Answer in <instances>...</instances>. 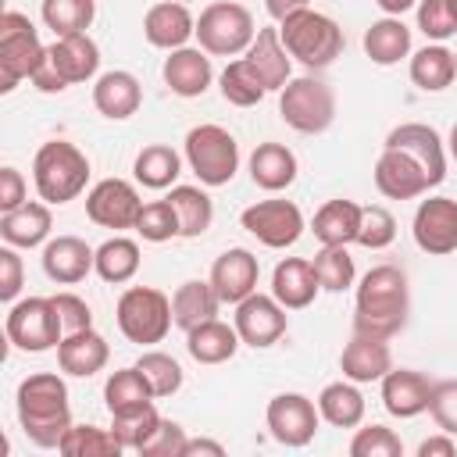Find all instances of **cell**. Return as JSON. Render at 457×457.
Returning <instances> with one entry per match:
<instances>
[{
  "mask_svg": "<svg viewBox=\"0 0 457 457\" xmlns=\"http://www.w3.org/2000/svg\"><path fill=\"white\" fill-rule=\"evenodd\" d=\"M411 314V289L407 275L396 264L371 268L357 286V311H353V332L393 339Z\"/></svg>",
  "mask_w": 457,
  "mask_h": 457,
  "instance_id": "obj_1",
  "label": "cell"
},
{
  "mask_svg": "<svg viewBox=\"0 0 457 457\" xmlns=\"http://www.w3.org/2000/svg\"><path fill=\"white\" fill-rule=\"evenodd\" d=\"M18 421L29 443L54 450L61 446L64 432L71 428V407H68V386L54 371H36L21 378L18 386Z\"/></svg>",
  "mask_w": 457,
  "mask_h": 457,
  "instance_id": "obj_2",
  "label": "cell"
},
{
  "mask_svg": "<svg viewBox=\"0 0 457 457\" xmlns=\"http://www.w3.org/2000/svg\"><path fill=\"white\" fill-rule=\"evenodd\" d=\"M32 182L43 204H68L89 182V157L68 139H50L32 157Z\"/></svg>",
  "mask_w": 457,
  "mask_h": 457,
  "instance_id": "obj_3",
  "label": "cell"
},
{
  "mask_svg": "<svg viewBox=\"0 0 457 457\" xmlns=\"http://www.w3.org/2000/svg\"><path fill=\"white\" fill-rule=\"evenodd\" d=\"M278 36L282 46L289 50V57H296L303 68H328L339 54H343V29L311 7H300L293 14H286L278 21Z\"/></svg>",
  "mask_w": 457,
  "mask_h": 457,
  "instance_id": "obj_4",
  "label": "cell"
},
{
  "mask_svg": "<svg viewBox=\"0 0 457 457\" xmlns=\"http://www.w3.org/2000/svg\"><path fill=\"white\" fill-rule=\"evenodd\" d=\"M118 328L129 343H139V346H150V343H161L168 336V328L175 325L171 318V300L154 289V286H132L118 296Z\"/></svg>",
  "mask_w": 457,
  "mask_h": 457,
  "instance_id": "obj_5",
  "label": "cell"
},
{
  "mask_svg": "<svg viewBox=\"0 0 457 457\" xmlns=\"http://www.w3.org/2000/svg\"><path fill=\"white\" fill-rule=\"evenodd\" d=\"M253 36H257L253 14L236 0H214L196 18L200 50H207L214 57H236V54L250 50Z\"/></svg>",
  "mask_w": 457,
  "mask_h": 457,
  "instance_id": "obj_6",
  "label": "cell"
},
{
  "mask_svg": "<svg viewBox=\"0 0 457 457\" xmlns=\"http://www.w3.org/2000/svg\"><path fill=\"white\" fill-rule=\"evenodd\" d=\"M278 114L289 129H296L303 136H318L336 118V93L328 82H321L314 75L289 79L278 96Z\"/></svg>",
  "mask_w": 457,
  "mask_h": 457,
  "instance_id": "obj_7",
  "label": "cell"
},
{
  "mask_svg": "<svg viewBox=\"0 0 457 457\" xmlns=\"http://www.w3.org/2000/svg\"><path fill=\"white\" fill-rule=\"evenodd\" d=\"M43 57H46V46L39 43L36 25L18 11H4L0 14V93H11L21 79H32Z\"/></svg>",
  "mask_w": 457,
  "mask_h": 457,
  "instance_id": "obj_8",
  "label": "cell"
},
{
  "mask_svg": "<svg viewBox=\"0 0 457 457\" xmlns=\"http://www.w3.org/2000/svg\"><path fill=\"white\" fill-rule=\"evenodd\" d=\"M186 161L204 186H228L239 168V143L221 125H196L186 136Z\"/></svg>",
  "mask_w": 457,
  "mask_h": 457,
  "instance_id": "obj_9",
  "label": "cell"
},
{
  "mask_svg": "<svg viewBox=\"0 0 457 457\" xmlns=\"http://www.w3.org/2000/svg\"><path fill=\"white\" fill-rule=\"evenodd\" d=\"M4 328H7V339L25 353H43L64 339V325L50 296H29L11 303Z\"/></svg>",
  "mask_w": 457,
  "mask_h": 457,
  "instance_id": "obj_10",
  "label": "cell"
},
{
  "mask_svg": "<svg viewBox=\"0 0 457 457\" xmlns=\"http://www.w3.org/2000/svg\"><path fill=\"white\" fill-rule=\"evenodd\" d=\"M239 221L257 243L271 250H286L303 236V214L293 200H257L239 214Z\"/></svg>",
  "mask_w": 457,
  "mask_h": 457,
  "instance_id": "obj_11",
  "label": "cell"
},
{
  "mask_svg": "<svg viewBox=\"0 0 457 457\" xmlns=\"http://www.w3.org/2000/svg\"><path fill=\"white\" fill-rule=\"evenodd\" d=\"M236 332L246 346L253 350H264V346H275L282 336H286V307L275 300V296H264V293H250L246 300L236 303Z\"/></svg>",
  "mask_w": 457,
  "mask_h": 457,
  "instance_id": "obj_12",
  "label": "cell"
},
{
  "mask_svg": "<svg viewBox=\"0 0 457 457\" xmlns=\"http://www.w3.org/2000/svg\"><path fill=\"white\" fill-rule=\"evenodd\" d=\"M139 211H143V200L136 186L125 179H104L86 193V214L100 228H136Z\"/></svg>",
  "mask_w": 457,
  "mask_h": 457,
  "instance_id": "obj_13",
  "label": "cell"
},
{
  "mask_svg": "<svg viewBox=\"0 0 457 457\" xmlns=\"http://www.w3.org/2000/svg\"><path fill=\"white\" fill-rule=\"evenodd\" d=\"M414 243L432 253V257H443V253H453L457 250V200L453 196H428L418 204L414 211Z\"/></svg>",
  "mask_w": 457,
  "mask_h": 457,
  "instance_id": "obj_14",
  "label": "cell"
},
{
  "mask_svg": "<svg viewBox=\"0 0 457 457\" xmlns=\"http://www.w3.org/2000/svg\"><path fill=\"white\" fill-rule=\"evenodd\" d=\"M268 432L282 446H307L318 432V407L303 393H278L268 403Z\"/></svg>",
  "mask_w": 457,
  "mask_h": 457,
  "instance_id": "obj_15",
  "label": "cell"
},
{
  "mask_svg": "<svg viewBox=\"0 0 457 457\" xmlns=\"http://www.w3.org/2000/svg\"><path fill=\"white\" fill-rule=\"evenodd\" d=\"M375 189L389 200H414V196L428 193L432 182H428L425 168L407 150L382 146V154L375 161Z\"/></svg>",
  "mask_w": 457,
  "mask_h": 457,
  "instance_id": "obj_16",
  "label": "cell"
},
{
  "mask_svg": "<svg viewBox=\"0 0 457 457\" xmlns=\"http://www.w3.org/2000/svg\"><path fill=\"white\" fill-rule=\"evenodd\" d=\"M257 278H261V264L243 246L225 250L214 261V268H211V286H214V293H218L221 303H239L250 293H257Z\"/></svg>",
  "mask_w": 457,
  "mask_h": 457,
  "instance_id": "obj_17",
  "label": "cell"
},
{
  "mask_svg": "<svg viewBox=\"0 0 457 457\" xmlns=\"http://www.w3.org/2000/svg\"><path fill=\"white\" fill-rule=\"evenodd\" d=\"M432 386L436 382H428V375L414 368H389L382 375V407L393 418H418L421 411H428Z\"/></svg>",
  "mask_w": 457,
  "mask_h": 457,
  "instance_id": "obj_18",
  "label": "cell"
},
{
  "mask_svg": "<svg viewBox=\"0 0 457 457\" xmlns=\"http://www.w3.org/2000/svg\"><path fill=\"white\" fill-rule=\"evenodd\" d=\"M386 146H396V150H407L428 175L432 186H439L446 179V154H443V139L432 125H421V121H407V125H396L389 136H386Z\"/></svg>",
  "mask_w": 457,
  "mask_h": 457,
  "instance_id": "obj_19",
  "label": "cell"
},
{
  "mask_svg": "<svg viewBox=\"0 0 457 457\" xmlns=\"http://www.w3.org/2000/svg\"><path fill=\"white\" fill-rule=\"evenodd\" d=\"M96 268V250L79 236H57L43 246V271L57 286H75Z\"/></svg>",
  "mask_w": 457,
  "mask_h": 457,
  "instance_id": "obj_20",
  "label": "cell"
},
{
  "mask_svg": "<svg viewBox=\"0 0 457 457\" xmlns=\"http://www.w3.org/2000/svg\"><path fill=\"white\" fill-rule=\"evenodd\" d=\"M339 368L350 382H382V375L393 368V350L378 336L353 332V339L339 353Z\"/></svg>",
  "mask_w": 457,
  "mask_h": 457,
  "instance_id": "obj_21",
  "label": "cell"
},
{
  "mask_svg": "<svg viewBox=\"0 0 457 457\" xmlns=\"http://www.w3.org/2000/svg\"><path fill=\"white\" fill-rule=\"evenodd\" d=\"M143 36L150 46L179 50V46H186L189 36H196V18L189 14V7L182 0H164V4H154L146 11Z\"/></svg>",
  "mask_w": 457,
  "mask_h": 457,
  "instance_id": "obj_22",
  "label": "cell"
},
{
  "mask_svg": "<svg viewBox=\"0 0 457 457\" xmlns=\"http://www.w3.org/2000/svg\"><path fill=\"white\" fill-rule=\"evenodd\" d=\"M111 357V346L100 332L93 328H82V332H68L61 343H57V364L64 375H75V378H89L96 371H104Z\"/></svg>",
  "mask_w": 457,
  "mask_h": 457,
  "instance_id": "obj_23",
  "label": "cell"
},
{
  "mask_svg": "<svg viewBox=\"0 0 457 457\" xmlns=\"http://www.w3.org/2000/svg\"><path fill=\"white\" fill-rule=\"evenodd\" d=\"M161 75H164V86H168L171 93H179V96H200V93L211 86V79H214L207 50H193V46L171 50V54L164 57Z\"/></svg>",
  "mask_w": 457,
  "mask_h": 457,
  "instance_id": "obj_24",
  "label": "cell"
},
{
  "mask_svg": "<svg viewBox=\"0 0 457 457\" xmlns=\"http://www.w3.org/2000/svg\"><path fill=\"white\" fill-rule=\"evenodd\" d=\"M139 104H143V86L132 71H104L93 86V107L111 121L132 118Z\"/></svg>",
  "mask_w": 457,
  "mask_h": 457,
  "instance_id": "obj_25",
  "label": "cell"
},
{
  "mask_svg": "<svg viewBox=\"0 0 457 457\" xmlns=\"http://www.w3.org/2000/svg\"><path fill=\"white\" fill-rule=\"evenodd\" d=\"M318 275H314V264L303 261V257H286L275 264L271 271V296L286 307V311H300L307 307L314 296H318Z\"/></svg>",
  "mask_w": 457,
  "mask_h": 457,
  "instance_id": "obj_26",
  "label": "cell"
},
{
  "mask_svg": "<svg viewBox=\"0 0 457 457\" xmlns=\"http://www.w3.org/2000/svg\"><path fill=\"white\" fill-rule=\"evenodd\" d=\"M50 61L57 64V71L68 79V86L75 82H89L100 68V46L86 36V32H75V36H57L50 46H46Z\"/></svg>",
  "mask_w": 457,
  "mask_h": 457,
  "instance_id": "obj_27",
  "label": "cell"
},
{
  "mask_svg": "<svg viewBox=\"0 0 457 457\" xmlns=\"http://www.w3.org/2000/svg\"><path fill=\"white\" fill-rule=\"evenodd\" d=\"M246 64L257 71V79L264 82V89H278L289 82V50L282 46L278 29H257L250 50H246Z\"/></svg>",
  "mask_w": 457,
  "mask_h": 457,
  "instance_id": "obj_28",
  "label": "cell"
},
{
  "mask_svg": "<svg viewBox=\"0 0 457 457\" xmlns=\"http://www.w3.org/2000/svg\"><path fill=\"white\" fill-rule=\"evenodd\" d=\"M54 228V218H50V204H36V200H25L21 207L7 211L0 218V236L7 246H39L46 243Z\"/></svg>",
  "mask_w": 457,
  "mask_h": 457,
  "instance_id": "obj_29",
  "label": "cell"
},
{
  "mask_svg": "<svg viewBox=\"0 0 457 457\" xmlns=\"http://www.w3.org/2000/svg\"><path fill=\"white\" fill-rule=\"evenodd\" d=\"M239 343L243 339H239L236 325H225L218 318H211V321H204V325L186 332V350H189V357L196 364H225V361L236 357Z\"/></svg>",
  "mask_w": 457,
  "mask_h": 457,
  "instance_id": "obj_30",
  "label": "cell"
},
{
  "mask_svg": "<svg viewBox=\"0 0 457 457\" xmlns=\"http://www.w3.org/2000/svg\"><path fill=\"white\" fill-rule=\"evenodd\" d=\"M357 228H361V204L353 200H328L318 207L311 232L321 246H350L357 243Z\"/></svg>",
  "mask_w": 457,
  "mask_h": 457,
  "instance_id": "obj_31",
  "label": "cell"
},
{
  "mask_svg": "<svg viewBox=\"0 0 457 457\" xmlns=\"http://www.w3.org/2000/svg\"><path fill=\"white\" fill-rule=\"evenodd\" d=\"M250 179L253 186L278 193L286 186H293L296 179V154L282 143H257L250 154Z\"/></svg>",
  "mask_w": 457,
  "mask_h": 457,
  "instance_id": "obj_32",
  "label": "cell"
},
{
  "mask_svg": "<svg viewBox=\"0 0 457 457\" xmlns=\"http://www.w3.org/2000/svg\"><path fill=\"white\" fill-rule=\"evenodd\" d=\"M218 303H221V300H218L211 278H207V282L189 278V282H182V286L175 289V296H171V318H175L179 328L189 332V328L211 321V318L218 314Z\"/></svg>",
  "mask_w": 457,
  "mask_h": 457,
  "instance_id": "obj_33",
  "label": "cell"
},
{
  "mask_svg": "<svg viewBox=\"0 0 457 457\" xmlns=\"http://www.w3.org/2000/svg\"><path fill=\"white\" fill-rule=\"evenodd\" d=\"M364 54L375 64H382V68L386 64H396L400 57L411 54V29L400 18H393V14L371 21L368 32H364Z\"/></svg>",
  "mask_w": 457,
  "mask_h": 457,
  "instance_id": "obj_34",
  "label": "cell"
},
{
  "mask_svg": "<svg viewBox=\"0 0 457 457\" xmlns=\"http://www.w3.org/2000/svg\"><path fill=\"white\" fill-rule=\"evenodd\" d=\"M168 204L179 214V236L182 239L204 236L211 228V221H214V204L200 186H171Z\"/></svg>",
  "mask_w": 457,
  "mask_h": 457,
  "instance_id": "obj_35",
  "label": "cell"
},
{
  "mask_svg": "<svg viewBox=\"0 0 457 457\" xmlns=\"http://www.w3.org/2000/svg\"><path fill=\"white\" fill-rule=\"evenodd\" d=\"M154 400V389L146 382V375L132 364V368H118L111 371V378L104 382V403L111 414H129V411H139Z\"/></svg>",
  "mask_w": 457,
  "mask_h": 457,
  "instance_id": "obj_36",
  "label": "cell"
},
{
  "mask_svg": "<svg viewBox=\"0 0 457 457\" xmlns=\"http://www.w3.org/2000/svg\"><path fill=\"white\" fill-rule=\"evenodd\" d=\"M453 75H457V61H453V50H446L443 43H428L411 57V82L425 93L446 89Z\"/></svg>",
  "mask_w": 457,
  "mask_h": 457,
  "instance_id": "obj_37",
  "label": "cell"
},
{
  "mask_svg": "<svg viewBox=\"0 0 457 457\" xmlns=\"http://www.w3.org/2000/svg\"><path fill=\"white\" fill-rule=\"evenodd\" d=\"M318 414L336 428H353L364 418V396L350 378L346 382H328L318 393Z\"/></svg>",
  "mask_w": 457,
  "mask_h": 457,
  "instance_id": "obj_38",
  "label": "cell"
},
{
  "mask_svg": "<svg viewBox=\"0 0 457 457\" xmlns=\"http://www.w3.org/2000/svg\"><path fill=\"white\" fill-rule=\"evenodd\" d=\"M132 171H136V182L139 186H146V189H168L182 175V157L171 146H164V143H150V146L139 150Z\"/></svg>",
  "mask_w": 457,
  "mask_h": 457,
  "instance_id": "obj_39",
  "label": "cell"
},
{
  "mask_svg": "<svg viewBox=\"0 0 457 457\" xmlns=\"http://www.w3.org/2000/svg\"><path fill=\"white\" fill-rule=\"evenodd\" d=\"M139 271V246L125 236H114L107 243L96 246V275L111 286H121L129 282L132 275Z\"/></svg>",
  "mask_w": 457,
  "mask_h": 457,
  "instance_id": "obj_40",
  "label": "cell"
},
{
  "mask_svg": "<svg viewBox=\"0 0 457 457\" xmlns=\"http://www.w3.org/2000/svg\"><path fill=\"white\" fill-rule=\"evenodd\" d=\"M39 14L54 36H75V32H86L93 25L96 0H43Z\"/></svg>",
  "mask_w": 457,
  "mask_h": 457,
  "instance_id": "obj_41",
  "label": "cell"
},
{
  "mask_svg": "<svg viewBox=\"0 0 457 457\" xmlns=\"http://www.w3.org/2000/svg\"><path fill=\"white\" fill-rule=\"evenodd\" d=\"M64 457H118L125 446L114 439L111 428H96V425H71L57 446Z\"/></svg>",
  "mask_w": 457,
  "mask_h": 457,
  "instance_id": "obj_42",
  "label": "cell"
},
{
  "mask_svg": "<svg viewBox=\"0 0 457 457\" xmlns=\"http://www.w3.org/2000/svg\"><path fill=\"white\" fill-rule=\"evenodd\" d=\"M218 82H221V96H225L228 104H236V107H253V104H261L264 93H268L264 82L257 79V71L246 64V57H243V61H228Z\"/></svg>",
  "mask_w": 457,
  "mask_h": 457,
  "instance_id": "obj_43",
  "label": "cell"
},
{
  "mask_svg": "<svg viewBox=\"0 0 457 457\" xmlns=\"http://www.w3.org/2000/svg\"><path fill=\"white\" fill-rule=\"evenodd\" d=\"M311 264H314V275H318V286H321V289L343 293V289L353 286L357 268H353V257H350L346 246H321Z\"/></svg>",
  "mask_w": 457,
  "mask_h": 457,
  "instance_id": "obj_44",
  "label": "cell"
},
{
  "mask_svg": "<svg viewBox=\"0 0 457 457\" xmlns=\"http://www.w3.org/2000/svg\"><path fill=\"white\" fill-rule=\"evenodd\" d=\"M157 425H161V414L154 403L129 411V414H111V432L125 450H143V443L154 436Z\"/></svg>",
  "mask_w": 457,
  "mask_h": 457,
  "instance_id": "obj_45",
  "label": "cell"
},
{
  "mask_svg": "<svg viewBox=\"0 0 457 457\" xmlns=\"http://www.w3.org/2000/svg\"><path fill=\"white\" fill-rule=\"evenodd\" d=\"M136 368L146 375L154 396H171L182 389V364L171 357V353H161V350H150L136 361Z\"/></svg>",
  "mask_w": 457,
  "mask_h": 457,
  "instance_id": "obj_46",
  "label": "cell"
},
{
  "mask_svg": "<svg viewBox=\"0 0 457 457\" xmlns=\"http://www.w3.org/2000/svg\"><path fill=\"white\" fill-rule=\"evenodd\" d=\"M136 232L146 243H164V239L179 236V214L168 204V196L164 200H154V204H143V211L136 218Z\"/></svg>",
  "mask_w": 457,
  "mask_h": 457,
  "instance_id": "obj_47",
  "label": "cell"
},
{
  "mask_svg": "<svg viewBox=\"0 0 457 457\" xmlns=\"http://www.w3.org/2000/svg\"><path fill=\"white\" fill-rule=\"evenodd\" d=\"M393 239H396V218H393L386 207H378V204L361 207L357 243H361V246H368V250H382V246H389Z\"/></svg>",
  "mask_w": 457,
  "mask_h": 457,
  "instance_id": "obj_48",
  "label": "cell"
},
{
  "mask_svg": "<svg viewBox=\"0 0 457 457\" xmlns=\"http://www.w3.org/2000/svg\"><path fill=\"white\" fill-rule=\"evenodd\" d=\"M350 453L353 457H400L403 443H400V436L393 428L368 425V428H357V436L350 439Z\"/></svg>",
  "mask_w": 457,
  "mask_h": 457,
  "instance_id": "obj_49",
  "label": "cell"
},
{
  "mask_svg": "<svg viewBox=\"0 0 457 457\" xmlns=\"http://www.w3.org/2000/svg\"><path fill=\"white\" fill-rule=\"evenodd\" d=\"M418 29L428 39L443 43V39H450L457 32V18H453L446 0H418Z\"/></svg>",
  "mask_w": 457,
  "mask_h": 457,
  "instance_id": "obj_50",
  "label": "cell"
},
{
  "mask_svg": "<svg viewBox=\"0 0 457 457\" xmlns=\"http://www.w3.org/2000/svg\"><path fill=\"white\" fill-rule=\"evenodd\" d=\"M428 414L436 418V425L450 436H457V378L436 382L432 386V400H428Z\"/></svg>",
  "mask_w": 457,
  "mask_h": 457,
  "instance_id": "obj_51",
  "label": "cell"
},
{
  "mask_svg": "<svg viewBox=\"0 0 457 457\" xmlns=\"http://www.w3.org/2000/svg\"><path fill=\"white\" fill-rule=\"evenodd\" d=\"M182 446H186V432L182 425L161 418V425L154 428V436L143 443V457H182Z\"/></svg>",
  "mask_w": 457,
  "mask_h": 457,
  "instance_id": "obj_52",
  "label": "cell"
},
{
  "mask_svg": "<svg viewBox=\"0 0 457 457\" xmlns=\"http://www.w3.org/2000/svg\"><path fill=\"white\" fill-rule=\"evenodd\" d=\"M50 300H54V307H57V314H61L64 336H68V332L93 328V311H89V303H86L82 296H75V293H54Z\"/></svg>",
  "mask_w": 457,
  "mask_h": 457,
  "instance_id": "obj_53",
  "label": "cell"
},
{
  "mask_svg": "<svg viewBox=\"0 0 457 457\" xmlns=\"http://www.w3.org/2000/svg\"><path fill=\"white\" fill-rule=\"evenodd\" d=\"M21 289V257L14 253V246L0 250V300L11 303Z\"/></svg>",
  "mask_w": 457,
  "mask_h": 457,
  "instance_id": "obj_54",
  "label": "cell"
},
{
  "mask_svg": "<svg viewBox=\"0 0 457 457\" xmlns=\"http://www.w3.org/2000/svg\"><path fill=\"white\" fill-rule=\"evenodd\" d=\"M21 204H25V179H21L18 168L7 164V168H0V211L7 214Z\"/></svg>",
  "mask_w": 457,
  "mask_h": 457,
  "instance_id": "obj_55",
  "label": "cell"
},
{
  "mask_svg": "<svg viewBox=\"0 0 457 457\" xmlns=\"http://www.w3.org/2000/svg\"><path fill=\"white\" fill-rule=\"evenodd\" d=\"M29 82H32L39 93H64V89H68V79L57 71V64L50 61V54L39 61V68L32 71V79H29Z\"/></svg>",
  "mask_w": 457,
  "mask_h": 457,
  "instance_id": "obj_56",
  "label": "cell"
},
{
  "mask_svg": "<svg viewBox=\"0 0 457 457\" xmlns=\"http://www.w3.org/2000/svg\"><path fill=\"white\" fill-rule=\"evenodd\" d=\"M453 453H457V443H453L450 432L432 436V439H425V443L418 446V457H453Z\"/></svg>",
  "mask_w": 457,
  "mask_h": 457,
  "instance_id": "obj_57",
  "label": "cell"
},
{
  "mask_svg": "<svg viewBox=\"0 0 457 457\" xmlns=\"http://www.w3.org/2000/svg\"><path fill=\"white\" fill-rule=\"evenodd\" d=\"M196 453H207V457H221V453H225V446H221V443H214V439H186V446H182V457H196Z\"/></svg>",
  "mask_w": 457,
  "mask_h": 457,
  "instance_id": "obj_58",
  "label": "cell"
},
{
  "mask_svg": "<svg viewBox=\"0 0 457 457\" xmlns=\"http://www.w3.org/2000/svg\"><path fill=\"white\" fill-rule=\"evenodd\" d=\"M264 7H268V14H271L275 21H282L286 14H293V11L307 7V0H264Z\"/></svg>",
  "mask_w": 457,
  "mask_h": 457,
  "instance_id": "obj_59",
  "label": "cell"
},
{
  "mask_svg": "<svg viewBox=\"0 0 457 457\" xmlns=\"http://www.w3.org/2000/svg\"><path fill=\"white\" fill-rule=\"evenodd\" d=\"M375 4H378V7L386 11V14H393V18H400V14H403V11H411V7L418 4V0H375Z\"/></svg>",
  "mask_w": 457,
  "mask_h": 457,
  "instance_id": "obj_60",
  "label": "cell"
},
{
  "mask_svg": "<svg viewBox=\"0 0 457 457\" xmlns=\"http://www.w3.org/2000/svg\"><path fill=\"white\" fill-rule=\"evenodd\" d=\"M450 154H453V161H457V125L450 129Z\"/></svg>",
  "mask_w": 457,
  "mask_h": 457,
  "instance_id": "obj_61",
  "label": "cell"
},
{
  "mask_svg": "<svg viewBox=\"0 0 457 457\" xmlns=\"http://www.w3.org/2000/svg\"><path fill=\"white\" fill-rule=\"evenodd\" d=\"M450 4V11H453V18H457V0H446Z\"/></svg>",
  "mask_w": 457,
  "mask_h": 457,
  "instance_id": "obj_62",
  "label": "cell"
},
{
  "mask_svg": "<svg viewBox=\"0 0 457 457\" xmlns=\"http://www.w3.org/2000/svg\"><path fill=\"white\" fill-rule=\"evenodd\" d=\"M453 61H457V50H453Z\"/></svg>",
  "mask_w": 457,
  "mask_h": 457,
  "instance_id": "obj_63",
  "label": "cell"
},
{
  "mask_svg": "<svg viewBox=\"0 0 457 457\" xmlns=\"http://www.w3.org/2000/svg\"><path fill=\"white\" fill-rule=\"evenodd\" d=\"M182 4H189V0H182Z\"/></svg>",
  "mask_w": 457,
  "mask_h": 457,
  "instance_id": "obj_64",
  "label": "cell"
}]
</instances>
